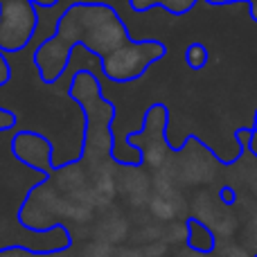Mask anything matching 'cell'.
Masks as SVG:
<instances>
[{
  "label": "cell",
  "instance_id": "52a82bcc",
  "mask_svg": "<svg viewBox=\"0 0 257 257\" xmlns=\"http://www.w3.org/2000/svg\"><path fill=\"white\" fill-rule=\"evenodd\" d=\"M187 228V246H190L194 253H201V255H208L214 250V235L205 223H201L199 219H187L185 223Z\"/></svg>",
  "mask_w": 257,
  "mask_h": 257
},
{
  "label": "cell",
  "instance_id": "7c38bea8",
  "mask_svg": "<svg viewBox=\"0 0 257 257\" xmlns=\"http://www.w3.org/2000/svg\"><path fill=\"white\" fill-rule=\"evenodd\" d=\"M5 3H12V0H0V5H5Z\"/></svg>",
  "mask_w": 257,
  "mask_h": 257
},
{
  "label": "cell",
  "instance_id": "30bf717a",
  "mask_svg": "<svg viewBox=\"0 0 257 257\" xmlns=\"http://www.w3.org/2000/svg\"><path fill=\"white\" fill-rule=\"evenodd\" d=\"M9 81H12V63H9L7 54L0 50V88H5Z\"/></svg>",
  "mask_w": 257,
  "mask_h": 257
},
{
  "label": "cell",
  "instance_id": "277c9868",
  "mask_svg": "<svg viewBox=\"0 0 257 257\" xmlns=\"http://www.w3.org/2000/svg\"><path fill=\"white\" fill-rule=\"evenodd\" d=\"M41 25L39 7L30 0H12L0 5V50L18 54L32 43Z\"/></svg>",
  "mask_w": 257,
  "mask_h": 257
},
{
  "label": "cell",
  "instance_id": "3957f363",
  "mask_svg": "<svg viewBox=\"0 0 257 257\" xmlns=\"http://www.w3.org/2000/svg\"><path fill=\"white\" fill-rule=\"evenodd\" d=\"M167 54V45L156 39H142V41H128L122 45L111 59L99 63V70L111 84H133L138 81L151 63L163 59Z\"/></svg>",
  "mask_w": 257,
  "mask_h": 257
},
{
  "label": "cell",
  "instance_id": "7a4b0ae2",
  "mask_svg": "<svg viewBox=\"0 0 257 257\" xmlns=\"http://www.w3.org/2000/svg\"><path fill=\"white\" fill-rule=\"evenodd\" d=\"M128 41H133L128 25L113 5L102 0H75L61 9L52 34L36 45L32 63L41 84L54 86L66 75L77 45L104 63Z\"/></svg>",
  "mask_w": 257,
  "mask_h": 257
},
{
  "label": "cell",
  "instance_id": "ba28073f",
  "mask_svg": "<svg viewBox=\"0 0 257 257\" xmlns=\"http://www.w3.org/2000/svg\"><path fill=\"white\" fill-rule=\"evenodd\" d=\"M185 61L192 70H201V68L208 63V50L203 43H192L185 50Z\"/></svg>",
  "mask_w": 257,
  "mask_h": 257
},
{
  "label": "cell",
  "instance_id": "9c48e42d",
  "mask_svg": "<svg viewBox=\"0 0 257 257\" xmlns=\"http://www.w3.org/2000/svg\"><path fill=\"white\" fill-rule=\"evenodd\" d=\"M18 124V115L12 111V108H5L0 106V133L5 131H16Z\"/></svg>",
  "mask_w": 257,
  "mask_h": 257
},
{
  "label": "cell",
  "instance_id": "8fae6325",
  "mask_svg": "<svg viewBox=\"0 0 257 257\" xmlns=\"http://www.w3.org/2000/svg\"><path fill=\"white\" fill-rule=\"evenodd\" d=\"M32 5H36L39 9H52V7H57L61 0H30Z\"/></svg>",
  "mask_w": 257,
  "mask_h": 257
},
{
  "label": "cell",
  "instance_id": "6da1fadb",
  "mask_svg": "<svg viewBox=\"0 0 257 257\" xmlns=\"http://www.w3.org/2000/svg\"><path fill=\"white\" fill-rule=\"evenodd\" d=\"M66 95L84 115L81 149L75 160L54 165L52 174L34 183L18 205V226L36 235L66 230L68 226L61 217L70 214V201H81L86 194H95L106 176H111L108 167H142L145 163V158L122 160L115 156L113 122L117 117V106L102 93V84L93 70L79 68L72 72Z\"/></svg>",
  "mask_w": 257,
  "mask_h": 257
},
{
  "label": "cell",
  "instance_id": "5b68a950",
  "mask_svg": "<svg viewBox=\"0 0 257 257\" xmlns=\"http://www.w3.org/2000/svg\"><path fill=\"white\" fill-rule=\"evenodd\" d=\"M9 154L21 163L23 167L36 172L39 176H50L54 169V145L45 133L34 128H21L14 131L9 138Z\"/></svg>",
  "mask_w": 257,
  "mask_h": 257
},
{
  "label": "cell",
  "instance_id": "8992f818",
  "mask_svg": "<svg viewBox=\"0 0 257 257\" xmlns=\"http://www.w3.org/2000/svg\"><path fill=\"white\" fill-rule=\"evenodd\" d=\"M66 241L57 248H48V250H36V248H27L21 244H9L0 248V257H70V250L75 246V237H72L70 228L63 232Z\"/></svg>",
  "mask_w": 257,
  "mask_h": 257
}]
</instances>
